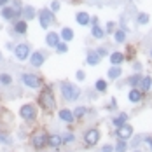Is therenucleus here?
I'll return each mask as SVG.
<instances>
[{
	"instance_id": "nucleus-7",
	"label": "nucleus",
	"mask_w": 152,
	"mask_h": 152,
	"mask_svg": "<svg viewBox=\"0 0 152 152\" xmlns=\"http://www.w3.org/2000/svg\"><path fill=\"white\" fill-rule=\"evenodd\" d=\"M39 23L44 30H47L54 23V12H51V9H40L39 11Z\"/></svg>"
},
{
	"instance_id": "nucleus-15",
	"label": "nucleus",
	"mask_w": 152,
	"mask_h": 152,
	"mask_svg": "<svg viewBox=\"0 0 152 152\" xmlns=\"http://www.w3.org/2000/svg\"><path fill=\"white\" fill-rule=\"evenodd\" d=\"M35 16H37V11H35L33 5H23V9H21V19H25V21L28 23V21H31Z\"/></svg>"
},
{
	"instance_id": "nucleus-16",
	"label": "nucleus",
	"mask_w": 152,
	"mask_h": 152,
	"mask_svg": "<svg viewBox=\"0 0 152 152\" xmlns=\"http://www.w3.org/2000/svg\"><path fill=\"white\" fill-rule=\"evenodd\" d=\"M60 42H61L60 33H56V31H49V33L46 35V44L49 47H56Z\"/></svg>"
},
{
	"instance_id": "nucleus-45",
	"label": "nucleus",
	"mask_w": 152,
	"mask_h": 152,
	"mask_svg": "<svg viewBox=\"0 0 152 152\" xmlns=\"http://www.w3.org/2000/svg\"><path fill=\"white\" fill-rule=\"evenodd\" d=\"M0 61H2V53H0Z\"/></svg>"
},
{
	"instance_id": "nucleus-29",
	"label": "nucleus",
	"mask_w": 152,
	"mask_h": 152,
	"mask_svg": "<svg viewBox=\"0 0 152 152\" xmlns=\"http://www.w3.org/2000/svg\"><path fill=\"white\" fill-rule=\"evenodd\" d=\"M61 140H63V145H70V143H74V142H75V135L68 131V133L61 135Z\"/></svg>"
},
{
	"instance_id": "nucleus-9",
	"label": "nucleus",
	"mask_w": 152,
	"mask_h": 152,
	"mask_svg": "<svg viewBox=\"0 0 152 152\" xmlns=\"http://www.w3.org/2000/svg\"><path fill=\"white\" fill-rule=\"evenodd\" d=\"M0 16H2V19H4V21H16V19H19V18H21V12H19V11H16L12 5H5V7H2Z\"/></svg>"
},
{
	"instance_id": "nucleus-40",
	"label": "nucleus",
	"mask_w": 152,
	"mask_h": 152,
	"mask_svg": "<svg viewBox=\"0 0 152 152\" xmlns=\"http://www.w3.org/2000/svg\"><path fill=\"white\" fill-rule=\"evenodd\" d=\"M96 54H98L100 58H102V56H107V49L105 47H98V49H96Z\"/></svg>"
},
{
	"instance_id": "nucleus-34",
	"label": "nucleus",
	"mask_w": 152,
	"mask_h": 152,
	"mask_svg": "<svg viewBox=\"0 0 152 152\" xmlns=\"http://www.w3.org/2000/svg\"><path fill=\"white\" fill-rule=\"evenodd\" d=\"M54 49H56V53H60V54H65V53L68 51V44H66V42H60V44L54 47Z\"/></svg>"
},
{
	"instance_id": "nucleus-26",
	"label": "nucleus",
	"mask_w": 152,
	"mask_h": 152,
	"mask_svg": "<svg viewBox=\"0 0 152 152\" xmlns=\"http://www.w3.org/2000/svg\"><path fill=\"white\" fill-rule=\"evenodd\" d=\"M11 84H12V75H11V74H7V72H2V74H0V86L9 88Z\"/></svg>"
},
{
	"instance_id": "nucleus-36",
	"label": "nucleus",
	"mask_w": 152,
	"mask_h": 152,
	"mask_svg": "<svg viewBox=\"0 0 152 152\" xmlns=\"http://www.w3.org/2000/svg\"><path fill=\"white\" fill-rule=\"evenodd\" d=\"M60 7H61V4L58 0H53V2H51V12H58Z\"/></svg>"
},
{
	"instance_id": "nucleus-13",
	"label": "nucleus",
	"mask_w": 152,
	"mask_h": 152,
	"mask_svg": "<svg viewBox=\"0 0 152 152\" xmlns=\"http://www.w3.org/2000/svg\"><path fill=\"white\" fill-rule=\"evenodd\" d=\"M58 117H60V121L66 122V124H72L75 121V115H74V112L70 108H60L58 110Z\"/></svg>"
},
{
	"instance_id": "nucleus-2",
	"label": "nucleus",
	"mask_w": 152,
	"mask_h": 152,
	"mask_svg": "<svg viewBox=\"0 0 152 152\" xmlns=\"http://www.w3.org/2000/svg\"><path fill=\"white\" fill-rule=\"evenodd\" d=\"M47 138H49V133L44 126H39V128H33L28 137V143H30L31 151L35 152H42L47 147Z\"/></svg>"
},
{
	"instance_id": "nucleus-30",
	"label": "nucleus",
	"mask_w": 152,
	"mask_h": 152,
	"mask_svg": "<svg viewBox=\"0 0 152 152\" xmlns=\"http://www.w3.org/2000/svg\"><path fill=\"white\" fill-rule=\"evenodd\" d=\"M72 112H74V115H75V119H82V117H84V115H86V114H88L89 110H88L86 107H77L75 110H72Z\"/></svg>"
},
{
	"instance_id": "nucleus-35",
	"label": "nucleus",
	"mask_w": 152,
	"mask_h": 152,
	"mask_svg": "<svg viewBox=\"0 0 152 152\" xmlns=\"http://www.w3.org/2000/svg\"><path fill=\"white\" fill-rule=\"evenodd\" d=\"M138 23H140V25H147V23H149V14L142 12V14L138 16Z\"/></svg>"
},
{
	"instance_id": "nucleus-24",
	"label": "nucleus",
	"mask_w": 152,
	"mask_h": 152,
	"mask_svg": "<svg viewBox=\"0 0 152 152\" xmlns=\"http://www.w3.org/2000/svg\"><path fill=\"white\" fill-rule=\"evenodd\" d=\"M107 75H108L110 80H115V79H119V77L122 75V68L121 66H112V68L107 72Z\"/></svg>"
},
{
	"instance_id": "nucleus-25",
	"label": "nucleus",
	"mask_w": 152,
	"mask_h": 152,
	"mask_svg": "<svg viewBox=\"0 0 152 152\" xmlns=\"http://www.w3.org/2000/svg\"><path fill=\"white\" fill-rule=\"evenodd\" d=\"M152 88V79L149 75H145V77H142V80H140V91L143 93V91H149Z\"/></svg>"
},
{
	"instance_id": "nucleus-33",
	"label": "nucleus",
	"mask_w": 152,
	"mask_h": 152,
	"mask_svg": "<svg viewBox=\"0 0 152 152\" xmlns=\"http://www.w3.org/2000/svg\"><path fill=\"white\" fill-rule=\"evenodd\" d=\"M140 80H142V77H140V74H135V75H131L129 79H128V84H129L131 88H137L138 84H140Z\"/></svg>"
},
{
	"instance_id": "nucleus-32",
	"label": "nucleus",
	"mask_w": 152,
	"mask_h": 152,
	"mask_svg": "<svg viewBox=\"0 0 152 152\" xmlns=\"http://www.w3.org/2000/svg\"><path fill=\"white\" fill-rule=\"evenodd\" d=\"M114 39H115L117 44H122V42L126 40V30H117L114 33Z\"/></svg>"
},
{
	"instance_id": "nucleus-22",
	"label": "nucleus",
	"mask_w": 152,
	"mask_h": 152,
	"mask_svg": "<svg viewBox=\"0 0 152 152\" xmlns=\"http://www.w3.org/2000/svg\"><path fill=\"white\" fill-rule=\"evenodd\" d=\"M126 122H128V114H126V112H121L119 115H115V117L112 119V124H114L115 128H119V126L126 124Z\"/></svg>"
},
{
	"instance_id": "nucleus-14",
	"label": "nucleus",
	"mask_w": 152,
	"mask_h": 152,
	"mask_svg": "<svg viewBox=\"0 0 152 152\" xmlns=\"http://www.w3.org/2000/svg\"><path fill=\"white\" fill-rule=\"evenodd\" d=\"M61 145H63V140H61V135L58 133H49V138H47V147L58 151Z\"/></svg>"
},
{
	"instance_id": "nucleus-11",
	"label": "nucleus",
	"mask_w": 152,
	"mask_h": 152,
	"mask_svg": "<svg viewBox=\"0 0 152 152\" xmlns=\"http://www.w3.org/2000/svg\"><path fill=\"white\" fill-rule=\"evenodd\" d=\"M28 61H30V65L33 68H40L44 65V61H46V54L42 51H33L30 54V58H28Z\"/></svg>"
},
{
	"instance_id": "nucleus-8",
	"label": "nucleus",
	"mask_w": 152,
	"mask_h": 152,
	"mask_svg": "<svg viewBox=\"0 0 152 152\" xmlns=\"http://www.w3.org/2000/svg\"><path fill=\"white\" fill-rule=\"evenodd\" d=\"M31 54V49H30V44H18V46H14V56L18 61H26L28 58H30Z\"/></svg>"
},
{
	"instance_id": "nucleus-31",
	"label": "nucleus",
	"mask_w": 152,
	"mask_h": 152,
	"mask_svg": "<svg viewBox=\"0 0 152 152\" xmlns=\"http://www.w3.org/2000/svg\"><path fill=\"white\" fill-rule=\"evenodd\" d=\"M94 88H96V91L105 93L107 91V80L105 79H98V80L94 82Z\"/></svg>"
},
{
	"instance_id": "nucleus-28",
	"label": "nucleus",
	"mask_w": 152,
	"mask_h": 152,
	"mask_svg": "<svg viewBox=\"0 0 152 152\" xmlns=\"http://www.w3.org/2000/svg\"><path fill=\"white\" fill-rule=\"evenodd\" d=\"M129 147V143L126 140H117V143L114 145V152H126Z\"/></svg>"
},
{
	"instance_id": "nucleus-12",
	"label": "nucleus",
	"mask_w": 152,
	"mask_h": 152,
	"mask_svg": "<svg viewBox=\"0 0 152 152\" xmlns=\"http://www.w3.org/2000/svg\"><path fill=\"white\" fill-rule=\"evenodd\" d=\"M12 30H14L16 35H26L28 33V23L25 21V19H16L14 25H12Z\"/></svg>"
},
{
	"instance_id": "nucleus-19",
	"label": "nucleus",
	"mask_w": 152,
	"mask_h": 152,
	"mask_svg": "<svg viewBox=\"0 0 152 152\" xmlns=\"http://www.w3.org/2000/svg\"><path fill=\"white\" fill-rule=\"evenodd\" d=\"M75 21L80 25V26H86V25H89V21H91V18H89V14L88 12H77L75 14Z\"/></svg>"
},
{
	"instance_id": "nucleus-38",
	"label": "nucleus",
	"mask_w": 152,
	"mask_h": 152,
	"mask_svg": "<svg viewBox=\"0 0 152 152\" xmlns=\"http://www.w3.org/2000/svg\"><path fill=\"white\" fill-rule=\"evenodd\" d=\"M100 152H114V145H112V143H107V145H103V147L100 149Z\"/></svg>"
},
{
	"instance_id": "nucleus-18",
	"label": "nucleus",
	"mask_w": 152,
	"mask_h": 152,
	"mask_svg": "<svg viewBox=\"0 0 152 152\" xmlns=\"http://www.w3.org/2000/svg\"><path fill=\"white\" fill-rule=\"evenodd\" d=\"M128 100H129L131 103H140V102L143 100V93L140 91V89H137V88H133V89L129 91V94H128Z\"/></svg>"
},
{
	"instance_id": "nucleus-1",
	"label": "nucleus",
	"mask_w": 152,
	"mask_h": 152,
	"mask_svg": "<svg viewBox=\"0 0 152 152\" xmlns=\"http://www.w3.org/2000/svg\"><path fill=\"white\" fill-rule=\"evenodd\" d=\"M37 105H39V108H40L42 112H46V114H51V112L56 110L54 91H53V88H51L49 84H46V86L40 88L39 96H37Z\"/></svg>"
},
{
	"instance_id": "nucleus-47",
	"label": "nucleus",
	"mask_w": 152,
	"mask_h": 152,
	"mask_svg": "<svg viewBox=\"0 0 152 152\" xmlns=\"http://www.w3.org/2000/svg\"><path fill=\"white\" fill-rule=\"evenodd\" d=\"M151 58H152V51H151Z\"/></svg>"
},
{
	"instance_id": "nucleus-21",
	"label": "nucleus",
	"mask_w": 152,
	"mask_h": 152,
	"mask_svg": "<svg viewBox=\"0 0 152 152\" xmlns=\"http://www.w3.org/2000/svg\"><path fill=\"white\" fill-rule=\"evenodd\" d=\"M60 39H63V42H70V40L74 39V30H72V28H68V26L61 28Z\"/></svg>"
},
{
	"instance_id": "nucleus-23",
	"label": "nucleus",
	"mask_w": 152,
	"mask_h": 152,
	"mask_svg": "<svg viewBox=\"0 0 152 152\" xmlns=\"http://www.w3.org/2000/svg\"><path fill=\"white\" fill-rule=\"evenodd\" d=\"M100 60H102V58L96 54V51H89V53H88V58H86V63L91 65V66H94V65L100 63Z\"/></svg>"
},
{
	"instance_id": "nucleus-37",
	"label": "nucleus",
	"mask_w": 152,
	"mask_h": 152,
	"mask_svg": "<svg viewBox=\"0 0 152 152\" xmlns=\"http://www.w3.org/2000/svg\"><path fill=\"white\" fill-rule=\"evenodd\" d=\"M142 142H143V143L147 145V149H149V151L152 152V137H145L143 140H142Z\"/></svg>"
},
{
	"instance_id": "nucleus-6",
	"label": "nucleus",
	"mask_w": 152,
	"mask_h": 152,
	"mask_svg": "<svg viewBox=\"0 0 152 152\" xmlns=\"http://www.w3.org/2000/svg\"><path fill=\"white\" fill-rule=\"evenodd\" d=\"M100 138H102L100 129H98V128H89V129H86V133H84V143H86L88 147H94V145L100 142Z\"/></svg>"
},
{
	"instance_id": "nucleus-20",
	"label": "nucleus",
	"mask_w": 152,
	"mask_h": 152,
	"mask_svg": "<svg viewBox=\"0 0 152 152\" xmlns=\"http://www.w3.org/2000/svg\"><path fill=\"white\" fill-rule=\"evenodd\" d=\"M124 60H126V56H124L122 53H119V51H115V53L110 54V63H112L114 66H119Z\"/></svg>"
},
{
	"instance_id": "nucleus-10",
	"label": "nucleus",
	"mask_w": 152,
	"mask_h": 152,
	"mask_svg": "<svg viewBox=\"0 0 152 152\" xmlns=\"http://www.w3.org/2000/svg\"><path fill=\"white\" fill-rule=\"evenodd\" d=\"M115 137L119 140H129L133 137V126L126 122V124H122L119 128H115Z\"/></svg>"
},
{
	"instance_id": "nucleus-17",
	"label": "nucleus",
	"mask_w": 152,
	"mask_h": 152,
	"mask_svg": "<svg viewBox=\"0 0 152 152\" xmlns=\"http://www.w3.org/2000/svg\"><path fill=\"white\" fill-rule=\"evenodd\" d=\"M12 143H14V140H12V137L9 135V131H7V129H0V145L11 147Z\"/></svg>"
},
{
	"instance_id": "nucleus-44",
	"label": "nucleus",
	"mask_w": 152,
	"mask_h": 152,
	"mask_svg": "<svg viewBox=\"0 0 152 152\" xmlns=\"http://www.w3.org/2000/svg\"><path fill=\"white\" fill-rule=\"evenodd\" d=\"M5 47H7V49H12V51H14V46H12L11 42H7V44H5Z\"/></svg>"
},
{
	"instance_id": "nucleus-41",
	"label": "nucleus",
	"mask_w": 152,
	"mask_h": 152,
	"mask_svg": "<svg viewBox=\"0 0 152 152\" xmlns=\"http://www.w3.org/2000/svg\"><path fill=\"white\" fill-rule=\"evenodd\" d=\"M75 77H77V80H84V79H86V74H84L82 70H77Z\"/></svg>"
},
{
	"instance_id": "nucleus-3",
	"label": "nucleus",
	"mask_w": 152,
	"mask_h": 152,
	"mask_svg": "<svg viewBox=\"0 0 152 152\" xmlns=\"http://www.w3.org/2000/svg\"><path fill=\"white\" fill-rule=\"evenodd\" d=\"M18 115H19V119L23 122H26V124H33V122L39 119V107L35 105V103H23V105L19 107V110H18Z\"/></svg>"
},
{
	"instance_id": "nucleus-39",
	"label": "nucleus",
	"mask_w": 152,
	"mask_h": 152,
	"mask_svg": "<svg viewBox=\"0 0 152 152\" xmlns=\"http://www.w3.org/2000/svg\"><path fill=\"white\" fill-rule=\"evenodd\" d=\"M114 30H115V23L114 21H108L107 23V33H112Z\"/></svg>"
},
{
	"instance_id": "nucleus-5",
	"label": "nucleus",
	"mask_w": 152,
	"mask_h": 152,
	"mask_svg": "<svg viewBox=\"0 0 152 152\" xmlns=\"http://www.w3.org/2000/svg\"><path fill=\"white\" fill-rule=\"evenodd\" d=\"M21 84L30 88V89H40L44 86L42 79L37 75V74H21Z\"/></svg>"
},
{
	"instance_id": "nucleus-4",
	"label": "nucleus",
	"mask_w": 152,
	"mask_h": 152,
	"mask_svg": "<svg viewBox=\"0 0 152 152\" xmlns=\"http://www.w3.org/2000/svg\"><path fill=\"white\" fill-rule=\"evenodd\" d=\"M60 91H61L63 100H66V102H75V100L80 98V88L72 84V82H61Z\"/></svg>"
},
{
	"instance_id": "nucleus-46",
	"label": "nucleus",
	"mask_w": 152,
	"mask_h": 152,
	"mask_svg": "<svg viewBox=\"0 0 152 152\" xmlns=\"http://www.w3.org/2000/svg\"><path fill=\"white\" fill-rule=\"evenodd\" d=\"M135 152H142V151H138V149H137V151H135Z\"/></svg>"
},
{
	"instance_id": "nucleus-42",
	"label": "nucleus",
	"mask_w": 152,
	"mask_h": 152,
	"mask_svg": "<svg viewBox=\"0 0 152 152\" xmlns=\"http://www.w3.org/2000/svg\"><path fill=\"white\" fill-rule=\"evenodd\" d=\"M140 142H142V140H140V137H137L133 142H131V147H133V149H135V147H138V145H140Z\"/></svg>"
},
{
	"instance_id": "nucleus-43",
	"label": "nucleus",
	"mask_w": 152,
	"mask_h": 152,
	"mask_svg": "<svg viewBox=\"0 0 152 152\" xmlns=\"http://www.w3.org/2000/svg\"><path fill=\"white\" fill-rule=\"evenodd\" d=\"M9 2H11V0H0V9H2V7H5Z\"/></svg>"
},
{
	"instance_id": "nucleus-27",
	"label": "nucleus",
	"mask_w": 152,
	"mask_h": 152,
	"mask_svg": "<svg viewBox=\"0 0 152 152\" xmlns=\"http://www.w3.org/2000/svg\"><path fill=\"white\" fill-rule=\"evenodd\" d=\"M91 35L94 37V39H103V37H105V30H103V28H100V25H93Z\"/></svg>"
}]
</instances>
